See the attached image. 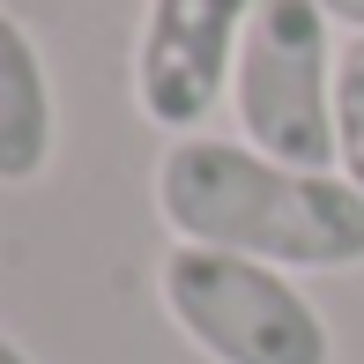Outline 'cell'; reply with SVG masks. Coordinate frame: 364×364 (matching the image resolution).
Instances as JSON below:
<instances>
[{"mask_svg":"<svg viewBox=\"0 0 364 364\" xmlns=\"http://www.w3.org/2000/svg\"><path fill=\"white\" fill-rule=\"evenodd\" d=\"M156 297L208 364H335V335L290 268L216 245H171Z\"/></svg>","mask_w":364,"mask_h":364,"instance_id":"obj_2","label":"cell"},{"mask_svg":"<svg viewBox=\"0 0 364 364\" xmlns=\"http://www.w3.org/2000/svg\"><path fill=\"white\" fill-rule=\"evenodd\" d=\"M156 216L178 245H216L290 275L364 268V193L342 171H297L253 141L178 134L156 156Z\"/></svg>","mask_w":364,"mask_h":364,"instance_id":"obj_1","label":"cell"},{"mask_svg":"<svg viewBox=\"0 0 364 364\" xmlns=\"http://www.w3.org/2000/svg\"><path fill=\"white\" fill-rule=\"evenodd\" d=\"M320 8H327V23H335V30L364 38V0H320Z\"/></svg>","mask_w":364,"mask_h":364,"instance_id":"obj_7","label":"cell"},{"mask_svg":"<svg viewBox=\"0 0 364 364\" xmlns=\"http://www.w3.org/2000/svg\"><path fill=\"white\" fill-rule=\"evenodd\" d=\"M0 364H30V350H23L15 335H0Z\"/></svg>","mask_w":364,"mask_h":364,"instance_id":"obj_8","label":"cell"},{"mask_svg":"<svg viewBox=\"0 0 364 364\" xmlns=\"http://www.w3.org/2000/svg\"><path fill=\"white\" fill-rule=\"evenodd\" d=\"M335 171L364 193V38H342L335 60Z\"/></svg>","mask_w":364,"mask_h":364,"instance_id":"obj_6","label":"cell"},{"mask_svg":"<svg viewBox=\"0 0 364 364\" xmlns=\"http://www.w3.org/2000/svg\"><path fill=\"white\" fill-rule=\"evenodd\" d=\"M53 149H60V105H53L45 53H38V38L0 8V186L45 178Z\"/></svg>","mask_w":364,"mask_h":364,"instance_id":"obj_5","label":"cell"},{"mask_svg":"<svg viewBox=\"0 0 364 364\" xmlns=\"http://www.w3.org/2000/svg\"><path fill=\"white\" fill-rule=\"evenodd\" d=\"M335 60L342 45L320 0H260L230 75L238 141L297 171H335Z\"/></svg>","mask_w":364,"mask_h":364,"instance_id":"obj_3","label":"cell"},{"mask_svg":"<svg viewBox=\"0 0 364 364\" xmlns=\"http://www.w3.org/2000/svg\"><path fill=\"white\" fill-rule=\"evenodd\" d=\"M260 0H149L134 30V105L164 134H201L238 75V45Z\"/></svg>","mask_w":364,"mask_h":364,"instance_id":"obj_4","label":"cell"}]
</instances>
